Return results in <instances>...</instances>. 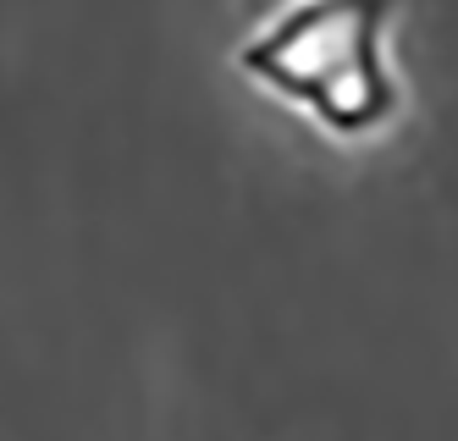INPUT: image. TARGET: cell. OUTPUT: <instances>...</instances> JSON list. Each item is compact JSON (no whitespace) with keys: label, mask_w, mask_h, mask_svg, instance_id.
<instances>
[{"label":"cell","mask_w":458,"mask_h":441,"mask_svg":"<svg viewBox=\"0 0 458 441\" xmlns=\"http://www.w3.org/2000/svg\"><path fill=\"white\" fill-rule=\"evenodd\" d=\"M398 0H304L254 45L243 72L276 99L310 111L337 139H365L398 116V72L386 61V28Z\"/></svg>","instance_id":"1"}]
</instances>
